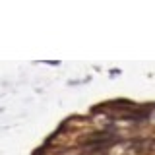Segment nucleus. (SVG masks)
Here are the masks:
<instances>
[{
    "instance_id": "nucleus-1",
    "label": "nucleus",
    "mask_w": 155,
    "mask_h": 155,
    "mask_svg": "<svg viewBox=\"0 0 155 155\" xmlns=\"http://www.w3.org/2000/svg\"><path fill=\"white\" fill-rule=\"evenodd\" d=\"M114 143L113 140V134L109 132V130H103V132H95L93 136H89V138H85L81 145H85V147H91L93 151H103V149L110 147V145Z\"/></svg>"
}]
</instances>
